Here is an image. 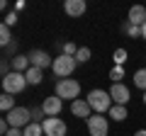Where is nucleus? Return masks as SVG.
<instances>
[{"instance_id":"1","label":"nucleus","mask_w":146,"mask_h":136,"mask_svg":"<svg viewBox=\"0 0 146 136\" xmlns=\"http://www.w3.org/2000/svg\"><path fill=\"white\" fill-rule=\"evenodd\" d=\"M88 105L93 107V112L95 114H105V112H110L112 110V105H115V102H112V97H110V90H90L88 92Z\"/></svg>"},{"instance_id":"2","label":"nucleus","mask_w":146,"mask_h":136,"mask_svg":"<svg viewBox=\"0 0 146 136\" xmlns=\"http://www.w3.org/2000/svg\"><path fill=\"white\" fill-rule=\"evenodd\" d=\"M76 66H78V61H76V56H66V53H58L56 58H54V75H56L58 80L61 78H71L73 71H76Z\"/></svg>"},{"instance_id":"3","label":"nucleus","mask_w":146,"mask_h":136,"mask_svg":"<svg viewBox=\"0 0 146 136\" xmlns=\"http://www.w3.org/2000/svg\"><path fill=\"white\" fill-rule=\"evenodd\" d=\"M56 95L61 100H71V102H76L80 95V83L73 78H61L56 80Z\"/></svg>"},{"instance_id":"4","label":"nucleus","mask_w":146,"mask_h":136,"mask_svg":"<svg viewBox=\"0 0 146 136\" xmlns=\"http://www.w3.org/2000/svg\"><path fill=\"white\" fill-rule=\"evenodd\" d=\"M27 85H29L27 83V75L17 73V71H12V73H7L5 78H3V90H5V95H17V92H22Z\"/></svg>"},{"instance_id":"5","label":"nucleus","mask_w":146,"mask_h":136,"mask_svg":"<svg viewBox=\"0 0 146 136\" xmlns=\"http://www.w3.org/2000/svg\"><path fill=\"white\" fill-rule=\"evenodd\" d=\"M5 119L12 129H25L27 124H32V110L29 107H15L12 112L5 114Z\"/></svg>"},{"instance_id":"6","label":"nucleus","mask_w":146,"mask_h":136,"mask_svg":"<svg viewBox=\"0 0 146 136\" xmlns=\"http://www.w3.org/2000/svg\"><path fill=\"white\" fill-rule=\"evenodd\" d=\"M85 121H88V134L90 136H107L110 119L105 114H93L90 119H85Z\"/></svg>"},{"instance_id":"7","label":"nucleus","mask_w":146,"mask_h":136,"mask_svg":"<svg viewBox=\"0 0 146 136\" xmlns=\"http://www.w3.org/2000/svg\"><path fill=\"white\" fill-rule=\"evenodd\" d=\"M44 126V136H66L68 126L63 119H58V117H46V119L42 121Z\"/></svg>"},{"instance_id":"8","label":"nucleus","mask_w":146,"mask_h":136,"mask_svg":"<svg viewBox=\"0 0 146 136\" xmlns=\"http://www.w3.org/2000/svg\"><path fill=\"white\" fill-rule=\"evenodd\" d=\"M27 56H29V63L34 68H51L54 66V58H51V53L49 51H44V49H34V51H29L27 53Z\"/></svg>"},{"instance_id":"9","label":"nucleus","mask_w":146,"mask_h":136,"mask_svg":"<svg viewBox=\"0 0 146 136\" xmlns=\"http://www.w3.org/2000/svg\"><path fill=\"white\" fill-rule=\"evenodd\" d=\"M110 97H112V102L115 105H124L129 102V88H127L124 83H112V88H110Z\"/></svg>"},{"instance_id":"10","label":"nucleus","mask_w":146,"mask_h":136,"mask_svg":"<svg viewBox=\"0 0 146 136\" xmlns=\"http://www.w3.org/2000/svg\"><path fill=\"white\" fill-rule=\"evenodd\" d=\"M42 110L46 117H58V112L63 110V100L58 97V95H51V97H46L42 102Z\"/></svg>"},{"instance_id":"11","label":"nucleus","mask_w":146,"mask_h":136,"mask_svg":"<svg viewBox=\"0 0 146 136\" xmlns=\"http://www.w3.org/2000/svg\"><path fill=\"white\" fill-rule=\"evenodd\" d=\"M71 114L73 117H83V119H90L93 117V107L88 105V100H76V102H71Z\"/></svg>"},{"instance_id":"12","label":"nucleus","mask_w":146,"mask_h":136,"mask_svg":"<svg viewBox=\"0 0 146 136\" xmlns=\"http://www.w3.org/2000/svg\"><path fill=\"white\" fill-rule=\"evenodd\" d=\"M63 10H66L68 17H80V15H85L88 5H85V0H66L63 3Z\"/></svg>"},{"instance_id":"13","label":"nucleus","mask_w":146,"mask_h":136,"mask_svg":"<svg viewBox=\"0 0 146 136\" xmlns=\"http://www.w3.org/2000/svg\"><path fill=\"white\" fill-rule=\"evenodd\" d=\"M127 22H131V24H136V27H144V22H146V7L144 5L129 7V12H127Z\"/></svg>"},{"instance_id":"14","label":"nucleus","mask_w":146,"mask_h":136,"mask_svg":"<svg viewBox=\"0 0 146 136\" xmlns=\"http://www.w3.org/2000/svg\"><path fill=\"white\" fill-rule=\"evenodd\" d=\"M12 61V71H17V73H27L32 68V63H29V56L27 53H17L15 58H10Z\"/></svg>"},{"instance_id":"15","label":"nucleus","mask_w":146,"mask_h":136,"mask_svg":"<svg viewBox=\"0 0 146 136\" xmlns=\"http://www.w3.org/2000/svg\"><path fill=\"white\" fill-rule=\"evenodd\" d=\"M25 75H27V83L29 85H42V80H44V71L42 68H34V66H32Z\"/></svg>"},{"instance_id":"16","label":"nucleus","mask_w":146,"mask_h":136,"mask_svg":"<svg viewBox=\"0 0 146 136\" xmlns=\"http://www.w3.org/2000/svg\"><path fill=\"white\" fill-rule=\"evenodd\" d=\"M110 117H112V121H124L127 117H129V112H127L124 105H112V110H110Z\"/></svg>"},{"instance_id":"17","label":"nucleus","mask_w":146,"mask_h":136,"mask_svg":"<svg viewBox=\"0 0 146 136\" xmlns=\"http://www.w3.org/2000/svg\"><path fill=\"white\" fill-rule=\"evenodd\" d=\"M22 131H25V136H44V126H42V121H32V124H27Z\"/></svg>"},{"instance_id":"18","label":"nucleus","mask_w":146,"mask_h":136,"mask_svg":"<svg viewBox=\"0 0 146 136\" xmlns=\"http://www.w3.org/2000/svg\"><path fill=\"white\" fill-rule=\"evenodd\" d=\"M122 32H124L127 37H131V39H136V37L141 39V27L131 24V22H124V27H122Z\"/></svg>"},{"instance_id":"19","label":"nucleus","mask_w":146,"mask_h":136,"mask_svg":"<svg viewBox=\"0 0 146 136\" xmlns=\"http://www.w3.org/2000/svg\"><path fill=\"white\" fill-rule=\"evenodd\" d=\"M0 110L5 112H12L15 110V97H12V95H3V97H0Z\"/></svg>"},{"instance_id":"20","label":"nucleus","mask_w":146,"mask_h":136,"mask_svg":"<svg viewBox=\"0 0 146 136\" xmlns=\"http://www.w3.org/2000/svg\"><path fill=\"white\" fill-rule=\"evenodd\" d=\"M134 85L146 92V68H139V71L134 73Z\"/></svg>"},{"instance_id":"21","label":"nucleus","mask_w":146,"mask_h":136,"mask_svg":"<svg viewBox=\"0 0 146 136\" xmlns=\"http://www.w3.org/2000/svg\"><path fill=\"white\" fill-rule=\"evenodd\" d=\"M0 44L3 46H10L12 44V34H10V27L7 24H0Z\"/></svg>"},{"instance_id":"22","label":"nucleus","mask_w":146,"mask_h":136,"mask_svg":"<svg viewBox=\"0 0 146 136\" xmlns=\"http://www.w3.org/2000/svg\"><path fill=\"white\" fill-rule=\"evenodd\" d=\"M78 49H80V46H76L73 42H63V44H61V53H66V56H76Z\"/></svg>"},{"instance_id":"23","label":"nucleus","mask_w":146,"mask_h":136,"mask_svg":"<svg viewBox=\"0 0 146 136\" xmlns=\"http://www.w3.org/2000/svg\"><path fill=\"white\" fill-rule=\"evenodd\" d=\"M110 78L115 80V83H122V78H124V66H112V71H110Z\"/></svg>"},{"instance_id":"24","label":"nucleus","mask_w":146,"mask_h":136,"mask_svg":"<svg viewBox=\"0 0 146 136\" xmlns=\"http://www.w3.org/2000/svg\"><path fill=\"white\" fill-rule=\"evenodd\" d=\"M76 61H78V63H88L90 61V49L88 46H80L78 53H76Z\"/></svg>"},{"instance_id":"25","label":"nucleus","mask_w":146,"mask_h":136,"mask_svg":"<svg viewBox=\"0 0 146 136\" xmlns=\"http://www.w3.org/2000/svg\"><path fill=\"white\" fill-rule=\"evenodd\" d=\"M127 63V51L124 49H117L115 51V66H124Z\"/></svg>"},{"instance_id":"26","label":"nucleus","mask_w":146,"mask_h":136,"mask_svg":"<svg viewBox=\"0 0 146 136\" xmlns=\"http://www.w3.org/2000/svg\"><path fill=\"white\" fill-rule=\"evenodd\" d=\"M39 119L44 121V119H46V114H44L42 107H36V105H34V107H32V121H39Z\"/></svg>"},{"instance_id":"27","label":"nucleus","mask_w":146,"mask_h":136,"mask_svg":"<svg viewBox=\"0 0 146 136\" xmlns=\"http://www.w3.org/2000/svg\"><path fill=\"white\" fill-rule=\"evenodd\" d=\"M3 24L15 27V24H17V12H7V15H5V22H3Z\"/></svg>"},{"instance_id":"28","label":"nucleus","mask_w":146,"mask_h":136,"mask_svg":"<svg viewBox=\"0 0 146 136\" xmlns=\"http://www.w3.org/2000/svg\"><path fill=\"white\" fill-rule=\"evenodd\" d=\"M7 131H10V124H7V119H0V134L5 136Z\"/></svg>"},{"instance_id":"29","label":"nucleus","mask_w":146,"mask_h":136,"mask_svg":"<svg viewBox=\"0 0 146 136\" xmlns=\"http://www.w3.org/2000/svg\"><path fill=\"white\" fill-rule=\"evenodd\" d=\"M5 49H7V53H12V58H15V56H17V53H15V51H17V44H15V42H12V44H10V46H5Z\"/></svg>"},{"instance_id":"30","label":"nucleus","mask_w":146,"mask_h":136,"mask_svg":"<svg viewBox=\"0 0 146 136\" xmlns=\"http://www.w3.org/2000/svg\"><path fill=\"white\" fill-rule=\"evenodd\" d=\"M141 39L146 42V22H144V27H141Z\"/></svg>"},{"instance_id":"31","label":"nucleus","mask_w":146,"mask_h":136,"mask_svg":"<svg viewBox=\"0 0 146 136\" xmlns=\"http://www.w3.org/2000/svg\"><path fill=\"white\" fill-rule=\"evenodd\" d=\"M134 136H146V129H139V131H136Z\"/></svg>"},{"instance_id":"32","label":"nucleus","mask_w":146,"mask_h":136,"mask_svg":"<svg viewBox=\"0 0 146 136\" xmlns=\"http://www.w3.org/2000/svg\"><path fill=\"white\" fill-rule=\"evenodd\" d=\"M144 105H146V92H144Z\"/></svg>"}]
</instances>
